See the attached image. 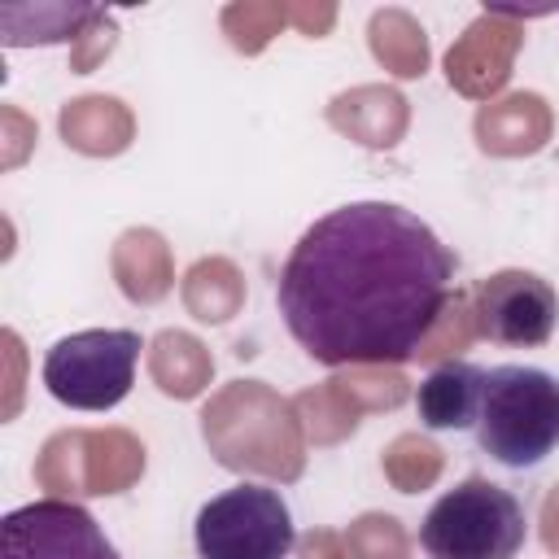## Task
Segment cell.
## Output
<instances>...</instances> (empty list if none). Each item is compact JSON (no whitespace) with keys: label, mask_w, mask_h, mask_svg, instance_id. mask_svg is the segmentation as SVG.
<instances>
[{"label":"cell","mask_w":559,"mask_h":559,"mask_svg":"<svg viewBox=\"0 0 559 559\" xmlns=\"http://www.w3.org/2000/svg\"><path fill=\"white\" fill-rule=\"evenodd\" d=\"M459 258L406 205L349 201L288 249L275 301L288 336L323 367L411 362L454 293Z\"/></svg>","instance_id":"1"},{"label":"cell","mask_w":559,"mask_h":559,"mask_svg":"<svg viewBox=\"0 0 559 559\" xmlns=\"http://www.w3.org/2000/svg\"><path fill=\"white\" fill-rule=\"evenodd\" d=\"M297 542L293 511L280 489L240 480L201 502L192 524L197 559H284Z\"/></svg>","instance_id":"5"},{"label":"cell","mask_w":559,"mask_h":559,"mask_svg":"<svg viewBox=\"0 0 559 559\" xmlns=\"http://www.w3.org/2000/svg\"><path fill=\"white\" fill-rule=\"evenodd\" d=\"M476 445L511 472L546 463L559 445V376L524 362L489 367L476 411Z\"/></svg>","instance_id":"2"},{"label":"cell","mask_w":559,"mask_h":559,"mask_svg":"<svg viewBox=\"0 0 559 559\" xmlns=\"http://www.w3.org/2000/svg\"><path fill=\"white\" fill-rule=\"evenodd\" d=\"M140 332L131 328H83L48 345L44 389L70 411H114L140 367Z\"/></svg>","instance_id":"4"},{"label":"cell","mask_w":559,"mask_h":559,"mask_svg":"<svg viewBox=\"0 0 559 559\" xmlns=\"http://www.w3.org/2000/svg\"><path fill=\"white\" fill-rule=\"evenodd\" d=\"M524 537L528 520L520 498L489 476H467L445 489L419 524V546L428 559H515Z\"/></svg>","instance_id":"3"},{"label":"cell","mask_w":559,"mask_h":559,"mask_svg":"<svg viewBox=\"0 0 559 559\" xmlns=\"http://www.w3.org/2000/svg\"><path fill=\"white\" fill-rule=\"evenodd\" d=\"M472 319H476V332L493 345L537 349L555 336L559 297H555L550 280H542L537 271L502 266L476 284Z\"/></svg>","instance_id":"7"},{"label":"cell","mask_w":559,"mask_h":559,"mask_svg":"<svg viewBox=\"0 0 559 559\" xmlns=\"http://www.w3.org/2000/svg\"><path fill=\"white\" fill-rule=\"evenodd\" d=\"M480 389H485V371L476 362L450 358L437 362L419 389H415V415L424 428L432 432H450V428H476V411H480Z\"/></svg>","instance_id":"8"},{"label":"cell","mask_w":559,"mask_h":559,"mask_svg":"<svg viewBox=\"0 0 559 559\" xmlns=\"http://www.w3.org/2000/svg\"><path fill=\"white\" fill-rule=\"evenodd\" d=\"M0 559H122L96 515L66 498H35L0 520Z\"/></svg>","instance_id":"6"}]
</instances>
